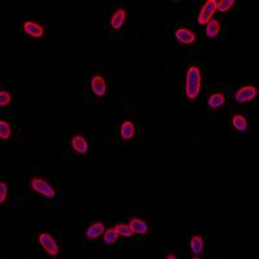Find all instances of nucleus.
Here are the masks:
<instances>
[{
	"instance_id": "1",
	"label": "nucleus",
	"mask_w": 259,
	"mask_h": 259,
	"mask_svg": "<svg viewBox=\"0 0 259 259\" xmlns=\"http://www.w3.org/2000/svg\"><path fill=\"white\" fill-rule=\"evenodd\" d=\"M201 67L197 66V65H191L185 71L184 77V94L188 100H197L200 92H201Z\"/></svg>"
},
{
	"instance_id": "2",
	"label": "nucleus",
	"mask_w": 259,
	"mask_h": 259,
	"mask_svg": "<svg viewBox=\"0 0 259 259\" xmlns=\"http://www.w3.org/2000/svg\"><path fill=\"white\" fill-rule=\"evenodd\" d=\"M29 188L31 192L41 195L48 200H54L57 196V191L54 189V187L51 184V182L47 178L41 175H34L29 178Z\"/></svg>"
},
{
	"instance_id": "3",
	"label": "nucleus",
	"mask_w": 259,
	"mask_h": 259,
	"mask_svg": "<svg viewBox=\"0 0 259 259\" xmlns=\"http://www.w3.org/2000/svg\"><path fill=\"white\" fill-rule=\"evenodd\" d=\"M259 96V88L254 84H244L235 90L232 94V99L236 104L245 105L257 100Z\"/></svg>"
},
{
	"instance_id": "4",
	"label": "nucleus",
	"mask_w": 259,
	"mask_h": 259,
	"mask_svg": "<svg viewBox=\"0 0 259 259\" xmlns=\"http://www.w3.org/2000/svg\"><path fill=\"white\" fill-rule=\"evenodd\" d=\"M38 243L50 257H57L60 254V245L54 236L50 232H42L38 235Z\"/></svg>"
},
{
	"instance_id": "5",
	"label": "nucleus",
	"mask_w": 259,
	"mask_h": 259,
	"mask_svg": "<svg viewBox=\"0 0 259 259\" xmlns=\"http://www.w3.org/2000/svg\"><path fill=\"white\" fill-rule=\"evenodd\" d=\"M69 147H70L71 152L75 155H81V157L87 155L88 152H90V142L86 138V135L81 134V132L71 136L70 140H69Z\"/></svg>"
},
{
	"instance_id": "6",
	"label": "nucleus",
	"mask_w": 259,
	"mask_h": 259,
	"mask_svg": "<svg viewBox=\"0 0 259 259\" xmlns=\"http://www.w3.org/2000/svg\"><path fill=\"white\" fill-rule=\"evenodd\" d=\"M216 7H218V0H206L200 8L199 16H197V24L201 26H205L209 21L214 18L216 13Z\"/></svg>"
},
{
	"instance_id": "7",
	"label": "nucleus",
	"mask_w": 259,
	"mask_h": 259,
	"mask_svg": "<svg viewBox=\"0 0 259 259\" xmlns=\"http://www.w3.org/2000/svg\"><path fill=\"white\" fill-rule=\"evenodd\" d=\"M90 87H91L92 94L96 96V98H104L106 95V82H105L104 77L101 74H95L91 75L90 78Z\"/></svg>"
},
{
	"instance_id": "8",
	"label": "nucleus",
	"mask_w": 259,
	"mask_h": 259,
	"mask_svg": "<svg viewBox=\"0 0 259 259\" xmlns=\"http://www.w3.org/2000/svg\"><path fill=\"white\" fill-rule=\"evenodd\" d=\"M22 29H24V33L29 37L34 38V39H42V38L46 35V27L43 26L39 22H35V21H26L22 25Z\"/></svg>"
},
{
	"instance_id": "9",
	"label": "nucleus",
	"mask_w": 259,
	"mask_h": 259,
	"mask_svg": "<svg viewBox=\"0 0 259 259\" xmlns=\"http://www.w3.org/2000/svg\"><path fill=\"white\" fill-rule=\"evenodd\" d=\"M127 20V9L125 7H119L111 13L110 27L113 31H119Z\"/></svg>"
},
{
	"instance_id": "10",
	"label": "nucleus",
	"mask_w": 259,
	"mask_h": 259,
	"mask_svg": "<svg viewBox=\"0 0 259 259\" xmlns=\"http://www.w3.org/2000/svg\"><path fill=\"white\" fill-rule=\"evenodd\" d=\"M175 39L178 41V43L191 46V44H195L196 41H197V34L192 29L179 27L175 30Z\"/></svg>"
},
{
	"instance_id": "11",
	"label": "nucleus",
	"mask_w": 259,
	"mask_h": 259,
	"mask_svg": "<svg viewBox=\"0 0 259 259\" xmlns=\"http://www.w3.org/2000/svg\"><path fill=\"white\" fill-rule=\"evenodd\" d=\"M227 103L226 94L222 91L214 92L207 98L206 100V108L209 110H220L222 108H224V105Z\"/></svg>"
},
{
	"instance_id": "12",
	"label": "nucleus",
	"mask_w": 259,
	"mask_h": 259,
	"mask_svg": "<svg viewBox=\"0 0 259 259\" xmlns=\"http://www.w3.org/2000/svg\"><path fill=\"white\" fill-rule=\"evenodd\" d=\"M189 249L192 258H201L205 253V239L202 235H193L189 240Z\"/></svg>"
},
{
	"instance_id": "13",
	"label": "nucleus",
	"mask_w": 259,
	"mask_h": 259,
	"mask_svg": "<svg viewBox=\"0 0 259 259\" xmlns=\"http://www.w3.org/2000/svg\"><path fill=\"white\" fill-rule=\"evenodd\" d=\"M106 231L105 223L103 222H92L90 226L86 229V237L90 241H96L99 237L104 235V232Z\"/></svg>"
},
{
	"instance_id": "14",
	"label": "nucleus",
	"mask_w": 259,
	"mask_h": 259,
	"mask_svg": "<svg viewBox=\"0 0 259 259\" xmlns=\"http://www.w3.org/2000/svg\"><path fill=\"white\" fill-rule=\"evenodd\" d=\"M121 138L123 142H132L136 135V125L130 119H123L121 122Z\"/></svg>"
},
{
	"instance_id": "15",
	"label": "nucleus",
	"mask_w": 259,
	"mask_h": 259,
	"mask_svg": "<svg viewBox=\"0 0 259 259\" xmlns=\"http://www.w3.org/2000/svg\"><path fill=\"white\" fill-rule=\"evenodd\" d=\"M128 226L131 227L132 232H134L135 235H148L149 226L144 219L138 218V216H131L130 220H128Z\"/></svg>"
},
{
	"instance_id": "16",
	"label": "nucleus",
	"mask_w": 259,
	"mask_h": 259,
	"mask_svg": "<svg viewBox=\"0 0 259 259\" xmlns=\"http://www.w3.org/2000/svg\"><path fill=\"white\" fill-rule=\"evenodd\" d=\"M222 29V20L220 18H212L205 25V37L207 39H215Z\"/></svg>"
},
{
	"instance_id": "17",
	"label": "nucleus",
	"mask_w": 259,
	"mask_h": 259,
	"mask_svg": "<svg viewBox=\"0 0 259 259\" xmlns=\"http://www.w3.org/2000/svg\"><path fill=\"white\" fill-rule=\"evenodd\" d=\"M231 125L237 132H246V130H248V118L241 113H236L231 117Z\"/></svg>"
},
{
	"instance_id": "18",
	"label": "nucleus",
	"mask_w": 259,
	"mask_h": 259,
	"mask_svg": "<svg viewBox=\"0 0 259 259\" xmlns=\"http://www.w3.org/2000/svg\"><path fill=\"white\" fill-rule=\"evenodd\" d=\"M12 135H13V127L10 125V122L0 119V139L3 142H7L12 138Z\"/></svg>"
},
{
	"instance_id": "19",
	"label": "nucleus",
	"mask_w": 259,
	"mask_h": 259,
	"mask_svg": "<svg viewBox=\"0 0 259 259\" xmlns=\"http://www.w3.org/2000/svg\"><path fill=\"white\" fill-rule=\"evenodd\" d=\"M119 239V233L117 232L115 227H110V228H106V231L104 232V244L108 246L114 245L115 243Z\"/></svg>"
},
{
	"instance_id": "20",
	"label": "nucleus",
	"mask_w": 259,
	"mask_h": 259,
	"mask_svg": "<svg viewBox=\"0 0 259 259\" xmlns=\"http://www.w3.org/2000/svg\"><path fill=\"white\" fill-rule=\"evenodd\" d=\"M236 5H237V1H236V0H219L218 7H216V12H220V13H228L229 10H232Z\"/></svg>"
},
{
	"instance_id": "21",
	"label": "nucleus",
	"mask_w": 259,
	"mask_h": 259,
	"mask_svg": "<svg viewBox=\"0 0 259 259\" xmlns=\"http://www.w3.org/2000/svg\"><path fill=\"white\" fill-rule=\"evenodd\" d=\"M115 229H117V232L119 233V237H123V239H131L134 237L135 233L132 232L131 227L128 226V224H125V223H118L115 224Z\"/></svg>"
},
{
	"instance_id": "22",
	"label": "nucleus",
	"mask_w": 259,
	"mask_h": 259,
	"mask_svg": "<svg viewBox=\"0 0 259 259\" xmlns=\"http://www.w3.org/2000/svg\"><path fill=\"white\" fill-rule=\"evenodd\" d=\"M12 92L10 90H1L0 91V106L1 108H8L12 104Z\"/></svg>"
},
{
	"instance_id": "23",
	"label": "nucleus",
	"mask_w": 259,
	"mask_h": 259,
	"mask_svg": "<svg viewBox=\"0 0 259 259\" xmlns=\"http://www.w3.org/2000/svg\"><path fill=\"white\" fill-rule=\"evenodd\" d=\"M9 195V187L7 182H0V205H4Z\"/></svg>"
},
{
	"instance_id": "24",
	"label": "nucleus",
	"mask_w": 259,
	"mask_h": 259,
	"mask_svg": "<svg viewBox=\"0 0 259 259\" xmlns=\"http://www.w3.org/2000/svg\"><path fill=\"white\" fill-rule=\"evenodd\" d=\"M166 259H176V256L174 253H168L167 256H166Z\"/></svg>"
}]
</instances>
